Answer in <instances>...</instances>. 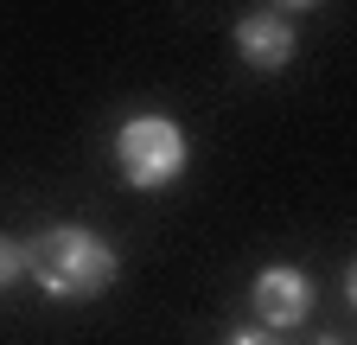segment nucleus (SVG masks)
<instances>
[{"instance_id": "nucleus-8", "label": "nucleus", "mask_w": 357, "mask_h": 345, "mask_svg": "<svg viewBox=\"0 0 357 345\" xmlns=\"http://www.w3.org/2000/svg\"><path fill=\"white\" fill-rule=\"evenodd\" d=\"M319 345H344V339H319Z\"/></svg>"}, {"instance_id": "nucleus-6", "label": "nucleus", "mask_w": 357, "mask_h": 345, "mask_svg": "<svg viewBox=\"0 0 357 345\" xmlns=\"http://www.w3.org/2000/svg\"><path fill=\"white\" fill-rule=\"evenodd\" d=\"M230 345H275V339H261V332H236Z\"/></svg>"}, {"instance_id": "nucleus-7", "label": "nucleus", "mask_w": 357, "mask_h": 345, "mask_svg": "<svg viewBox=\"0 0 357 345\" xmlns=\"http://www.w3.org/2000/svg\"><path fill=\"white\" fill-rule=\"evenodd\" d=\"M275 7H319V0H275Z\"/></svg>"}, {"instance_id": "nucleus-3", "label": "nucleus", "mask_w": 357, "mask_h": 345, "mask_svg": "<svg viewBox=\"0 0 357 345\" xmlns=\"http://www.w3.org/2000/svg\"><path fill=\"white\" fill-rule=\"evenodd\" d=\"M255 314L268 326H300L312 314V281L300 269H261L255 275Z\"/></svg>"}, {"instance_id": "nucleus-5", "label": "nucleus", "mask_w": 357, "mask_h": 345, "mask_svg": "<svg viewBox=\"0 0 357 345\" xmlns=\"http://www.w3.org/2000/svg\"><path fill=\"white\" fill-rule=\"evenodd\" d=\"M26 275V243H13V237H0V288H13Z\"/></svg>"}, {"instance_id": "nucleus-4", "label": "nucleus", "mask_w": 357, "mask_h": 345, "mask_svg": "<svg viewBox=\"0 0 357 345\" xmlns=\"http://www.w3.org/2000/svg\"><path fill=\"white\" fill-rule=\"evenodd\" d=\"M236 52H243V64H255V71H281V64L294 58V26H287L281 13H249V20L236 26Z\"/></svg>"}, {"instance_id": "nucleus-1", "label": "nucleus", "mask_w": 357, "mask_h": 345, "mask_svg": "<svg viewBox=\"0 0 357 345\" xmlns=\"http://www.w3.org/2000/svg\"><path fill=\"white\" fill-rule=\"evenodd\" d=\"M115 249L96 237V230H83V224H52V230H38L26 243V275L45 288V294H58V300H89V294H102L115 281Z\"/></svg>"}, {"instance_id": "nucleus-2", "label": "nucleus", "mask_w": 357, "mask_h": 345, "mask_svg": "<svg viewBox=\"0 0 357 345\" xmlns=\"http://www.w3.org/2000/svg\"><path fill=\"white\" fill-rule=\"evenodd\" d=\"M115 166H121V179L141 186V192L172 186L178 172H185V135H178V122H166V115H134V122H121Z\"/></svg>"}]
</instances>
